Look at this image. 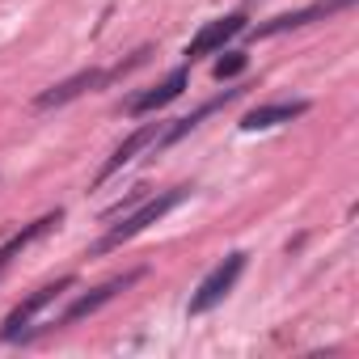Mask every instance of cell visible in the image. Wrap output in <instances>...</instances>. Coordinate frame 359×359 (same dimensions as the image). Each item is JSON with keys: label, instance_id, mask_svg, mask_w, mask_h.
Wrapping results in <instances>:
<instances>
[{"label": "cell", "instance_id": "cell-1", "mask_svg": "<svg viewBox=\"0 0 359 359\" xmlns=\"http://www.w3.org/2000/svg\"><path fill=\"white\" fill-rule=\"evenodd\" d=\"M187 199H191V187H173V191H161V195H152V199H140V203L118 220V224H110V229H106V237H102L89 254H110V250H118L123 241L140 237L148 224H156L161 216H169L177 203H187Z\"/></svg>", "mask_w": 359, "mask_h": 359}, {"label": "cell", "instance_id": "cell-2", "mask_svg": "<svg viewBox=\"0 0 359 359\" xmlns=\"http://www.w3.org/2000/svg\"><path fill=\"white\" fill-rule=\"evenodd\" d=\"M148 55H152V47H140V51H131V60H123V64H114V68H85V72H76V76L51 85L47 93H39V97H34V110H55V106L76 102V97L89 93V89H102V85H110V81H123V76H127L131 68H140Z\"/></svg>", "mask_w": 359, "mask_h": 359}, {"label": "cell", "instance_id": "cell-3", "mask_svg": "<svg viewBox=\"0 0 359 359\" xmlns=\"http://www.w3.org/2000/svg\"><path fill=\"white\" fill-rule=\"evenodd\" d=\"M76 287V279L72 275H64V279H55V283H47V287H39V292H30L9 317H5V325H0V338L5 342H30V325H34V317L39 313H47L60 296H68Z\"/></svg>", "mask_w": 359, "mask_h": 359}, {"label": "cell", "instance_id": "cell-4", "mask_svg": "<svg viewBox=\"0 0 359 359\" xmlns=\"http://www.w3.org/2000/svg\"><path fill=\"white\" fill-rule=\"evenodd\" d=\"M241 271H245V254L237 250V254H229V258H224V262H220V266H216V271L199 283V287H195V296H191V309H187V313H191V317L212 313V309H216V304H220L233 287H237Z\"/></svg>", "mask_w": 359, "mask_h": 359}, {"label": "cell", "instance_id": "cell-5", "mask_svg": "<svg viewBox=\"0 0 359 359\" xmlns=\"http://www.w3.org/2000/svg\"><path fill=\"white\" fill-rule=\"evenodd\" d=\"M355 0H313L309 9H296V13H279V18H271V22H258L250 34L254 39H275V34H287V30H304V26H313V22H330L334 13H342V9H351Z\"/></svg>", "mask_w": 359, "mask_h": 359}, {"label": "cell", "instance_id": "cell-6", "mask_svg": "<svg viewBox=\"0 0 359 359\" xmlns=\"http://www.w3.org/2000/svg\"><path fill=\"white\" fill-rule=\"evenodd\" d=\"M245 30V13H229V18H216L208 22L191 43H187V60L195 64L199 55H212V51H224V43H233L237 34Z\"/></svg>", "mask_w": 359, "mask_h": 359}, {"label": "cell", "instance_id": "cell-7", "mask_svg": "<svg viewBox=\"0 0 359 359\" xmlns=\"http://www.w3.org/2000/svg\"><path fill=\"white\" fill-rule=\"evenodd\" d=\"M144 271H127V275H114V279H106L102 287H93V292H85V296H76L68 309H64V317H60V325H72V321H81V317H89V313H97L102 304H110L118 292H127L135 279H140Z\"/></svg>", "mask_w": 359, "mask_h": 359}, {"label": "cell", "instance_id": "cell-8", "mask_svg": "<svg viewBox=\"0 0 359 359\" xmlns=\"http://www.w3.org/2000/svg\"><path fill=\"white\" fill-rule=\"evenodd\" d=\"M241 93H245V89H224L220 97L203 102L199 110H191V114H182V118H173L169 127H161V135H156V144H152V148H169V144H177V140H187L195 127H203V118H212L216 110H224V106H229V102H237Z\"/></svg>", "mask_w": 359, "mask_h": 359}, {"label": "cell", "instance_id": "cell-9", "mask_svg": "<svg viewBox=\"0 0 359 359\" xmlns=\"http://www.w3.org/2000/svg\"><path fill=\"white\" fill-rule=\"evenodd\" d=\"M161 127H165V123H144V127H135V131H131V135H127V140L106 156V165H102V169H97V177H93V187H102L106 177H114L123 165H131L144 148H152V144H156V135H161Z\"/></svg>", "mask_w": 359, "mask_h": 359}, {"label": "cell", "instance_id": "cell-10", "mask_svg": "<svg viewBox=\"0 0 359 359\" xmlns=\"http://www.w3.org/2000/svg\"><path fill=\"white\" fill-rule=\"evenodd\" d=\"M187 81H191V64H182V68H173L156 89H148V93H140V97H131L127 106H123V114H131V118H140V114H152V110H161V106H169L173 97H182V89H187Z\"/></svg>", "mask_w": 359, "mask_h": 359}, {"label": "cell", "instance_id": "cell-11", "mask_svg": "<svg viewBox=\"0 0 359 359\" xmlns=\"http://www.w3.org/2000/svg\"><path fill=\"white\" fill-rule=\"evenodd\" d=\"M60 224H64V212H47V216H39L34 224H26L22 233H13L5 245H0V279H5V271H9V266H13V262H18V258L39 241V237H47V233H51V229H60Z\"/></svg>", "mask_w": 359, "mask_h": 359}, {"label": "cell", "instance_id": "cell-12", "mask_svg": "<svg viewBox=\"0 0 359 359\" xmlns=\"http://www.w3.org/2000/svg\"><path fill=\"white\" fill-rule=\"evenodd\" d=\"M309 110V102L300 97V102H271V106H254L245 118H241V127L245 131H266V127H279V123H292V118H300Z\"/></svg>", "mask_w": 359, "mask_h": 359}, {"label": "cell", "instance_id": "cell-13", "mask_svg": "<svg viewBox=\"0 0 359 359\" xmlns=\"http://www.w3.org/2000/svg\"><path fill=\"white\" fill-rule=\"evenodd\" d=\"M245 68H250V60H245L241 51H224V55L216 60V68H212V76H216V81H233V76H241Z\"/></svg>", "mask_w": 359, "mask_h": 359}]
</instances>
